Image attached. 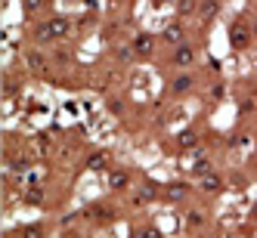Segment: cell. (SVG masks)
<instances>
[{
  "label": "cell",
  "mask_w": 257,
  "mask_h": 238,
  "mask_svg": "<svg viewBox=\"0 0 257 238\" xmlns=\"http://www.w3.org/2000/svg\"><path fill=\"white\" fill-rule=\"evenodd\" d=\"M68 34V19H50L47 25L38 28V38L41 41H59Z\"/></svg>",
  "instance_id": "1"
},
{
  "label": "cell",
  "mask_w": 257,
  "mask_h": 238,
  "mask_svg": "<svg viewBox=\"0 0 257 238\" xmlns=\"http://www.w3.org/2000/svg\"><path fill=\"white\" fill-rule=\"evenodd\" d=\"M192 59H195V53L189 50V47H177V53H174V65H192Z\"/></svg>",
  "instance_id": "2"
},
{
  "label": "cell",
  "mask_w": 257,
  "mask_h": 238,
  "mask_svg": "<svg viewBox=\"0 0 257 238\" xmlns=\"http://www.w3.org/2000/svg\"><path fill=\"white\" fill-rule=\"evenodd\" d=\"M171 90H174V93H180V96H183V93H189V90H192V78H189V75L177 78V81L171 84Z\"/></svg>",
  "instance_id": "3"
},
{
  "label": "cell",
  "mask_w": 257,
  "mask_h": 238,
  "mask_svg": "<svg viewBox=\"0 0 257 238\" xmlns=\"http://www.w3.org/2000/svg\"><path fill=\"white\" fill-rule=\"evenodd\" d=\"M245 44H248V34H245V28H242V25H235V28H232V47H238V50H242Z\"/></svg>",
  "instance_id": "4"
},
{
  "label": "cell",
  "mask_w": 257,
  "mask_h": 238,
  "mask_svg": "<svg viewBox=\"0 0 257 238\" xmlns=\"http://www.w3.org/2000/svg\"><path fill=\"white\" fill-rule=\"evenodd\" d=\"M134 50H137V53H149V50H152V38H146V34H143V38H137Z\"/></svg>",
  "instance_id": "5"
},
{
  "label": "cell",
  "mask_w": 257,
  "mask_h": 238,
  "mask_svg": "<svg viewBox=\"0 0 257 238\" xmlns=\"http://www.w3.org/2000/svg\"><path fill=\"white\" fill-rule=\"evenodd\" d=\"M201 186H205V189H208V192H214V189H217V179H214V176H211V179H205V182H201Z\"/></svg>",
  "instance_id": "6"
},
{
  "label": "cell",
  "mask_w": 257,
  "mask_h": 238,
  "mask_svg": "<svg viewBox=\"0 0 257 238\" xmlns=\"http://www.w3.org/2000/svg\"><path fill=\"white\" fill-rule=\"evenodd\" d=\"M168 38H171V41H177V44H180V38H183V31H180V28H177V31H174V28H171V31H168Z\"/></svg>",
  "instance_id": "7"
},
{
  "label": "cell",
  "mask_w": 257,
  "mask_h": 238,
  "mask_svg": "<svg viewBox=\"0 0 257 238\" xmlns=\"http://www.w3.org/2000/svg\"><path fill=\"white\" fill-rule=\"evenodd\" d=\"M112 182H115V186H124L127 176H124V173H115V176H112Z\"/></svg>",
  "instance_id": "8"
},
{
  "label": "cell",
  "mask_w": 257,
  "mask_h": 238,
  "mask_svg": "<svg viewBox=\"0 0 257 238\" xmlns=\"http://www.w3.org/2000/svg\"><path fill=\"white\" fill-rule=\"evenodd\" d=\"M180 145H192V133H183L180 136Z\"/></svg>",
  "instance_id": "9"
},
{
  "label": "cell",
  "mask_w": 257,
  "mask_h": 238,
  "mask_svg": "<svg viewBox=\"0 0 257 238\" xmlns=\"http://www.w3.org/2000/svg\"><path fill=\"white\" fill-rule=\"evenodd\" d=\"M38 4H41V0H25V7H28V10H34Z\"/></svg>",
  "instance_id": "10"
},
{
  "label": "cell",
  "mask_w": 257,
  "mask_h": 238,
  "mask_svg": "<svg viewBox=\"0 0 257 238\" xmlns=\"http://www.w3.org/2000/svg\"><path fill=\"white\" fill-rule=\"evenodd\" d=\"M143 238H158V235L155 232H143Z\"/></svg>",
  "instance_id": "11"
},
{
  "label": "cell",
  "mask_w": 257,
  "mask_h": 238,
  "mask_svg": "<svg viewBox=\"0 0 257 238\" xmlns=\"http://www.w3.org/2000/svg\"><path fill=\"white\" fill-rule=\"evenodd\" d=\"M254 216H257V207H254Z\"/></svg>",
  "instance_id": "12"
},
{
  "label": "cell",
  "mask_w": 257,
  "mask_h": 238,
  "mask_svg": "<svg viewBox=\"0 0 257 238\" xmlns=\"http://www.w3.org/2000/svg\"><path fill=\"white\" fill-rule=\"evenodd\" d=\"M254 34H257V28H254Z\"/></svg>",
  "instance_id": "13"
}]
</instances>
